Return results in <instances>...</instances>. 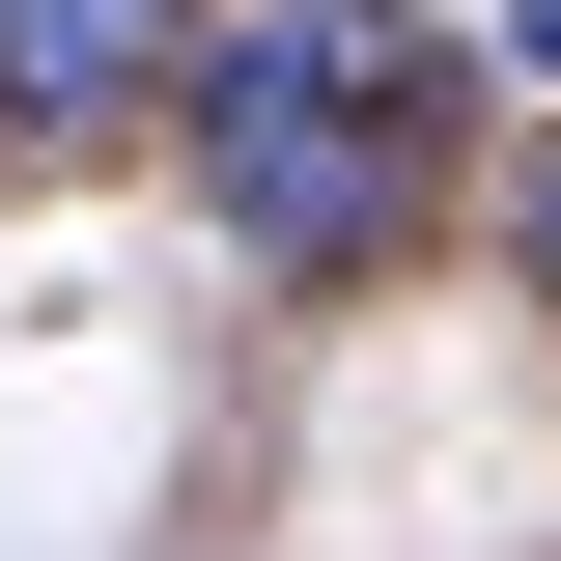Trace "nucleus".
Here are the masks:
<instances>
[{"mask_svg": "<svg viewBox=\"0 0 561 561\" xmlns=\"http://www.w3.org/2000/svg\"><path fill=\"white\" fill-rule=\"evenodd\" d=\"M169 169L225 197L253 280H365L421 225V28L393 0H225L197 84H169Z\"/></svg>", "mask_w": 561, "mask_h": 561, "instance_id": "nucleus-1", "label": "nucleus"}, {"mask_svg": "<svg viewBox=\"0 0 561 561\" xmlns=\"http://www.w3.org/2000/svg\"><path fill=\"white\" fill-rule=\"evenodd\" d=\"M197 28H225V0H0V113H28V140H113V113L197 84Z\"/></svg>", "mask_w": 561, "mask_h": 561, "instance_id": "nucleus-2", "label": "nucleus"}, {"mask_svg": "<svg viewBox=\"0 0 561 561\" xmlns=\"http://www.w3.org/2000/svg\"><path fill=\"white\" fill-rule=\"evenodd\" d=\"M505 84H561V0H534V28H505Z\"/></svg>", "mask_w": 561, "mask_h": 561, "instance_id": "nucleus-3", "label": "nucleus"}, {"mask_svg": "<svg viewBox=\"0 0 561 561\" xmlns=\"http://www.w3.org/2000/svg\"><path fill=\"white\" fill-rule=\"evenodd\" d=\"M534 309H561V197H534Z\"/></svg>", "mask_w": 561, "mask_h": 561, "instance_id": "nucleus-4", "label": "nucleus"}]
</instances>
